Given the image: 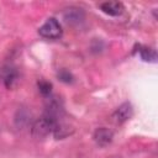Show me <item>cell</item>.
I'll return each instance as SVG.
<instances>
[{"instance_id":"obj_1","label":"cell","mask_w":158,"mask_h":158,"mask_svg":"<svg viewBox=\"0 0 158 158\" xmlns=\"http://www.w3.org/2000/svg\"><path fill=\"white\" fill-rule=\"evenodd\" d=\"M58 122H59L58 120H56V118H53L48 115L42 116L41 118L35 121V123L32 126V136L36 137V138L47 137L48 135L54 132V128H56Z\"/></svg>"},{"instance_id":"obj_2","label":"cell","mask_w":158,"mask_h":158,"mask_svg":"<svg viewBox=\"0 0 158 158\" xmlns=\"http://www.w3.org/2000/svg\"><path fill=\"white\" fill-rule=\"evenodd\" d=\"M40 36L48 40H56L62 36V26L54 17L48 19L40 28H38Z\"/></svg>"},{"instance_id":"obj_8","label":"cell","mask_w":158,"mask_h":158,"mask_svg":"<svg viewBox=\"0 0 158 158\" xmlns=\"http://www.w3.org/2000/svg\"><path fill=\"white\" fill-rule=\"evenodd\" d=\"M38 89L43 95H49L52 90V84L46 81V80H40L38 81Z\"/></svg>"},{"instance_id":"obj_3","label":"cell","mask_w":158,"mask_h":158,"mask_svg":"<svg viewBox=\"0 0 158 158\" xmlns=\"http://www.w3.org/2000/svg\"><path fill=\"white\" fill-rule=\"evenodd\" d=\"M132 114H133V110H132L131 104L125 102L121 106H118L117 110L114 112V118L117 123H122V122L127 121L132 116Z\"/></svg>"},{"instance_id":"obj_7","label":"cell","mask_w":158,"mask_h":158,"mask_svg":"<svg viewBox=\"0 0 158 158\" xmlns=\"http://www.w3.org/2000/svg\"><path fill=\"white\" fill-rule=\"evenodd\" d=\"M139 54H141L142 59L146 62H156L157 54H156V51L153 48L142 47V49H139Z\"/></svg>"},{"instance_id":"obj_9","label":"cell","mask_w":158,"mask_h":158,"mask_svg":"<svg viewBox=\"0 0 158 158\" xmlns=\"http://www.w3.org/2000/svg\"><path fill=\"white\" fill-rule=\"evenodd\" d=\"M58 77L60 78V80H63V81H65V83L72 81V75H70V73L67 72V70H60V72L58 73Z\"/></svg>"},{"instance_id":"obj_5","label":"cell","mask_w":158,"mask_h":158,"mask_svg":"<svg viewBox=\"0 0 158 158\" xmlns=\"http://www.w3.org/2000/svg\"><path fill=\"white\" fill-rule=\"evenodd\" d=\"M94 139L99 146H106L112 139V132L106 127H100L95 131Z\"/></svg>"},{"instance_id":"obj_4","label":"cell","mask_w":158,"mask_h":158,"mask_svg":"<svg viewBox=\"0 0 158 158\" xmlns=\"http://www.w3.org/2000/svg\"><path fill=\"white\" fill-rule=\"evenodd\" d=\"M100 9L102 10V12L110 15V16H118L122 14V11L125 10L122 2L118 1H106L100 4Z\"/></svg>"},{"instance_id":"obj_6","label":"cell","mask_w":158,"mask_h":158,"mask_svg":"<svg viewBox=\"0 0 158 158\" xmlns=\"http://www.w3.org/2000/svg\"><path fill=\"white\" fill-rule=\"evenodd\" d=\"M4 83L7 88H12L14 84L16 83L17 80V72L14 69V68H6V70L4 72Z\"/></svg>"}]
</instances>
